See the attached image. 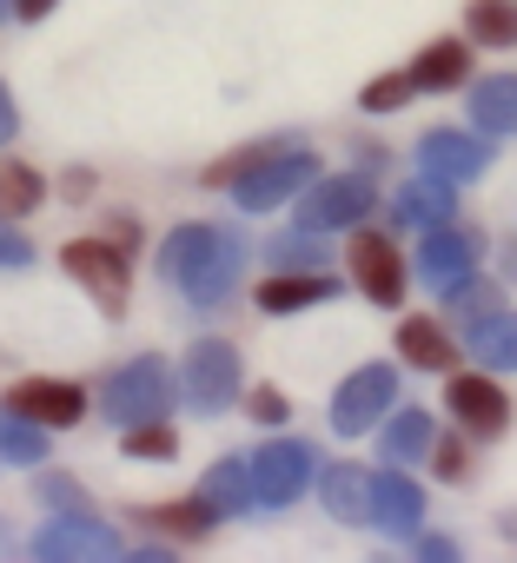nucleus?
I'll return each instance as SVG.
<instances>
[{
	"instance_id": "obj_4",
	"label": "nucleus",
	"mask_w": 517,
	"mask_h": 563,
	"mask_svg": "<svg viewBox=\"0 0 517 563\" xmlns=\"http://www.w3.org/2000/svg\"><path fill=\"white\" fill-rule=\"evenodd\" d=\"M8 405L28 411V418H41V424H74L80 418V391H67V385H21Z\"/></svg>"
},
{
	"instance_id": "obj_5",
	"label": "nucleus",
	"mask_w": 517,
	"mask_h": 563,
	"mask_svg": "<svg viewBox=\"0 0 517 563\" xmlns=\"http://www.w3.org/2000/svg\"><path fill=\"white\" fill-rule=\"evenodd\" d=\"M326 292H332L326 278H266V286H258V306L279 312V306H306V299H326Z\"/></svg>"
},
{
	"instance_id": "obj_10",
	"label": "nucleus",
	"mask_w": 517,
	"mask_h": 563,
	"mask_svg": "<svg viewBox=\"0 0 517 563\" xmlns=\"http://www.w3.org/2000/svg\"><path fill=\"white\" fill-rule=\"evenodd\" d=\"M127 451H140V457H173V431H140V438H127Z\"/></svg>"
},
{
	"instance_id": "obj_2",
	"label": "nucleus",
	"mask_w": 517,
	"mask_h": 563,
	"mask_svg": "<svg viewBox=\"0 0 517 563\" xmlns=\"http://www.w3.org/2000/svg\"><path fill=\"white\" fill-rule=\"evenodd\" d=\"M352 265H359V286L372 299H398V258H392V245L378 232H359L352 239Z\"/></svg>"
},
{
	"instance_id": "obj_12",
	"label": "nucleus",
	"mask_w": 517,
	"mask_h": 563,
	"mask_svg": "<svg viewBox=\"0 0 517 563\" xmlns=\"http://www.w3.org/2000/svg\"><path fill=\"white\" fill-rule=\"evenodd\" d=\"M252 411H258V418H286V405H279L273 391H258V398H252Z\"/></svg>"
},
{
	"instance_id": "obj_7",
	"label": "nucleus",
	"mask_w": 517,
	"mask_h": 563,
	"mask_svg": "<svg viewBox=\"0 0 517 563\" xmlns=\"http://www.w3.org/2000/svg\"><path fill=\"white\" fill-rule=\"evenodd\" d=\"M398 345H405V358H411V365H438V372H451V345H444L431 325H405V339H398Z\"/></svg>"
},
{
	"instance_id": "obj_6",
	"label": "nucleus",
	"mask_w": 517,
	"mask_h": 563,
	"mask_svg": "<svg viewBox=\"0 0 517 563\" xmlns=\"http://www.w3.org/2000/svg\"><path fill=\"white\" fill-rule=\"evenodd\" d=\"M458 74H464V47H451V41H444V47H431V54L411 67V80H418V87H451Z\"/></svg>"
},
{
	"instance_id": "obj_9",
	"label": "nucleus",
	"mask_w": 517,
	"mask_h": 563,
	"mask_svg": "<svg viewBox=\"0 0 517 563\" xmlns=\"http://www.w3.org/2000/svg\"><path fill=\"white\" fill-rule=\"evenodd\" d=\"M471 34H484V41H510V34H517V14L504 8V0H484V8H471Z\"/></svg>"
},
{
	"instance_id": "obj_11",
	"label": "nucleus",
	"mask_w": 517,
	"mask_h": 563,
	"mask_svg": "<svg viewBox=\"0 0 517 563\" xmlns=\"http://www.w3.org/2000/svg\"><path fill=\"white\" fill-rule=\"evenodd\" d=\"M411 87H418V80H385V87H372V93H365V107H392V100H398V93H411Z\"/></svg>"
},
{
	"instance_id": "obj_3",
	"label": "nucleus",
	"mask_w": 517,
	"mask_h": 563,
	"mask_svg": "<svg viewBox=\"0 0 517 563\" xmlns=\"http://www.w3.org/2000/svg\"><path fill=\"white\" fill-rule=\"evenodd\" d=\"M451 411H458V418H471L477 431H504V418H510L504 391H497V385H484V378H451Z\"/></svg>"
},
{
	"instance_id": "obj_13",
	"label": "nucleus",
	"mask_w": 517,
	"mask_h": 563,
	"mask_svg": "<svg viewBox=\"0 0 517 563\" xmlns=\"http://www.w3.org/2000/svg\"><path fill=\"white\" fill-rule=\"evenodd\" d=\"M21 8H28V14H47V0H21Z\"/></svg>"
},
{
	"instance_id": "obj_1",
	"label": "nucleus",
	"mask_w": 517,
	"mask_h": 563,
	"mask_svg": "<svg viewBox=\"0 0 517 563\" xmlns=\"http://www.w3.org/2000/svg\"><path fill=\"white\" fill-rule=\"evenodd\" d=\"M61 265L80 278V286H94V299H100L107 312L127 306V265H120L113 245H100V239H74V245L61 252Z\"/></svg>"
},
{
	"instance_id": "obj_8",
	"label": "nucleus",
	"mask_w": 517,
	"mask_h": 563,
	"mask_svg": "<svg viewBox=\"0 0 517 563\" xmlns=\"http://www.w3.org/2000/svg\"><path fill=\"white\" fill-rule=\"evenodd\" d=\"M41 199V179L21 173V166H0V212H28Z\"/></svg>"
}]
</instances>
